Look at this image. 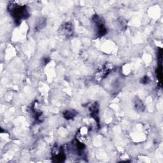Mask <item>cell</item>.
<instances>
[{
  "label": "cell",
  "instance_id": "obj_1",
  "mask_svg": "<svg viewBox=\"0 0 163 163\" xmlns=\"http://www.w3.org/2000/svg\"><path fill=\"white\" fill-rule=\"evenodd\" d=\"M8 11L14 19L17 25H19L22 20L27 19L30 17V12L26 5H20L14 2H11L8 5Z\"/></svg>",
  "mask_w": 163,
  "mask_h": 163
},
{
  "label": "cell",
  "instance_id": "obj_2",
  "mask_svg": "<svg viewBox=\"0 0 163 163\" xmlns=\"http://www.w3.org/2000/svg\"><path fill=\"white\" fill-rule=\"evenodd\" d=\"M92 19L96 27V31L97 32V36L101 37V36H103L107 34V29L105 26V22L103 18L100 17L99 15H95L94 16H93Z\"/></svg>",
  "mask_w": 163,
  "mask_h": 163
},
{
  "label": "cell",
  "instance_id": "obj_3",
  "mask_svg": "<svg viewBox=\"0 0 163 163\" xmlns=\"http://www.w3.org/2000/svg\"><path fill=\"white\" fill-rule=\"evenodd\" d=\"M61 34L65 36L66 38H70L73 35V27L72 23L69 22L65 23L61 27Z\"/></svg>",
  "mask_w": 163,
  "mask_h": 163
},
{
  "label": "cell",
  "instance_id": "obj_4",
  "mask_svg": "<svg viewBox=\"0 0 163 163\" xmlns=\"http://www.w3.org/2000/svg\"><path fill=\"white\" fill-rule=\"evenodd\" d=\"M47 24V20L45 18H40L37 21H36L35 24V30L37 31L42 30Z\"/></svg>",
  "mask_w": 163,
  "mask_h": 163
},
{
  "label": "cell",
  "instance_id": "obj_5",
  "mask_svg": "<svg viewBox=\"0 0 163 163\" xmlns=\"http://www.w3.org/2000/svg\"><path fill=\"white\" fill-rule=\"evenodd\" d=\"M77 112L74 110H66L63 112V116L66 120H70L74 118L77 115Z\"/></svg>",
  "mask_w": 163,
  "mask_h": 163
},
{
  "label": "cell",
  "instance_id": "obj_6",
  "mask_svg": "<svg viewBox=\"0 0 163 163\" xmlns=\"http://www.w3.org/2000/svg\"><path fill=\"white\" fill-rule=\"evenodd\" d=\"M134 107H135L136 110L138 112H143L144 110V108H145L144 105L143 104L142 101L138 98L134 101Z\"/></svg>",
  "mask_w": 163,
  "mask_h": 163
},
{
  "label": "cell",
  "instance_id": "obj_7",
  "mask_svg": "<svg viewBox=\"0 0 163 163\" xmlns=\"http://www.w3.org/2000/svg\"><path fill=\"white\" fill-rule=\"evenodd\" d=\"M149 81H150L149 77L147 76H145L141 79V83L143 84H147L149 83Z\"/></svg>",
  "mask_w": 163,
  "mask_h": 163
},
{
  "label": "cell",
  "instance_id": "obj_8",
  "mask_svg": "<svg viewBox=\"0 0 163 163\" xmlns=\"http://www.w3.org/2000/svg\"><path fill=\"white\" fill-rule=\"evenodd\" d=\"M49 59H48V58H43V59H42V62L43 63V65H46L48 62H49Z\"/></svg>",
  "mask_w": 163,
  "mask_h": 163
}]
</instances>
